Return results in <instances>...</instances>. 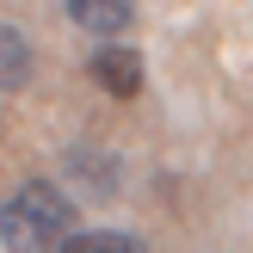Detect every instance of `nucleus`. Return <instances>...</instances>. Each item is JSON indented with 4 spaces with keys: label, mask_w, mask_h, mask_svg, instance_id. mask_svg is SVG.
Returning a JSON list of instances; mask_svg holds the SVG:
<instances>
[{
    "label": "nucleus",
    "mask_w": 253,
    "mask_h": 253,
    "mask_svg": "<svg viewBox=\"0 0 253 253\" xmlns=\"http://www.w3.org/2000/svg\"><path fill=\"white\" fill-rule=\"evenodd\" d=\"M74 235V198L49 179H25L0 204V247L6 253H62Z\"/></svg>",
    "instance_id": "f257e3e1"
},
{
    "label": "nucleus",
    "mask_w": 253,
    "mask_h": 253,
    "mask_svg": "<svg viewBox=\"0 0 253 253\" xmlns=\"http://www.w3.org/2000/svg\"><path fill=\"white\" fill-rule=\"evenodd\" d=\"M86 74H93L111 99H136V93H142V49H130V43H99L93 62H86Z\"/></svg>",
    "instance_id": "f03ea898"
},
{
    "label": "nucleus",
    "mask_w": 253,
    "mask_h": 253,
    "mask_svg": "<svg viewBox=\"0 0 253 253\" xmlns=\"http://www.w3.org/2000/svg\"><path fill=\"white\" fill-rule=\"evenodd\" d=\"M68 19L81 25V31H93V37H118L124 25L136 19V6L130 0H68Z\"/></svg>",
    "instance_id": "7ed1b4c3"
},
{
    "label": "nucleus",
    "mask_w": 253,
    "mask_h": 253,
    "mask_svg": "<svg viewBox=\"0 0 253 253\" xmlns=\"http://www.w3.org/2000/svg\"><path fill=\"white\" fill-rule=\"evenodd\" d=\"M31 37L19 31V25H0V93H19L25 81H31Z\"/></svg>",
    "instance_id": "20e7f679"
},
{
    "label": "nucleus",
    "mask_w": 253,
    "mask_h": 253,
    "mask_svg": "<svg viewBox=\"0 0 253 253\" xmlns=\"http://www.w3.org/2000/svg\"><path fill=\"white\" fill-rule=\"evenodd\" d=\"M62 253H148V247L136 235H124V229H74Z\"/></svg>",
    "instance_id": "39448f33"
}]
</instances>
